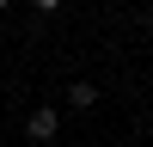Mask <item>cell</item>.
I'll list each match as a JSON object with an SVG mask.
<instances>
[{
  "label": "cell",
  "instance_id": "cell-1",
  "mask_svg": "<svg viewBox=\"0 0 153 147\" xmlns=\"http://www.w3.org/2000/svg\"><path fill=\"white\" fill-rule=\"evenodd\" d=\"M25 135H31L37 147H49V141L61 135V110H55V104H37L31 117H25Z\"/></svg>",
  "mask_w": 153,
  "mask_h": 147
},
{
  "label": "cell",
  "instance_id": "cell-2",
  "mask_svg": "<svg viewBox=\"0 0 153 147\" xmlns=\"http://www.w3.org/2000/svg\"><path fill=\"white\" fill-rule=\"evenodd\" d=\"M92 104H98V86L92 80H74L68 86V110H92Z\"/></svg>",
  "mask_w": 153,
  "mask_h": 147
},
{
  "label": "cell",
  "instance_id": "cell-3",
  "mask_svg": "<svg viewBox=\"0 0 153 147\" xmlns=\"http://www.w3.org/2000/svg\"><path fill=\"white\" fill-rule=\"evenodd\" d=\"M31 6H37V12H55V6H61V0H31Z\"/></svg>",
  "mask_w": 153,
  "mask_h": 147
},
{
  "label": "cell",
  "instance_id": "cell-4",
  "mask_svg": "<svg viewBox=\"0 0 153 147\" xmlns=\"http://www.w3.org/2000/svg\"><path fill=\"white\" fill-rule=\"evenodd\" d=\"M6 6H12V0H0V12H6Z\"/></svg>",
  "mask_w": 153,
  "mask_h": 147
}]
</instances>
